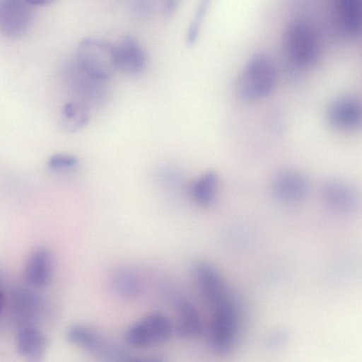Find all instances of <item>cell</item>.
<instances>
[{
    "mask_svg": "<svg viewBox=\"0 0 362 362\" xmlns=\"http://www.w3.org/2000/svg\"><path fill=\"white\" fill-rule=\"evenodd\" d=\"M276 78V67L271 59L262 53L255 54L239 73L236 93L246 102L264 98L273 91Z\"/></svg>",
    "mask_w": 362,
    "mask_h": 362,
    "instance_id": "obj_1",
    "label": "cell"
},
{
    "mask_svg": "<svg viewBox=\"0 0 362 362\" xmlns=\"http://www.w3.org/2000/svg\"><path fill=\"white\" fill-rule=\"evenodd\" d=\"M283 48L290 66L302 70L315 65L320 55V45L314 29L306 22L288 25L283 36Z\"/></svg>",
    "mask_w": 362,
    "mask_h": 362,
    "instance_id": "obj_2",
    "label": "cell"
},
{
    "mask_svg": "<svg viewBox=\"0 0 362 362\" xmlns=\"http://www.w3.org/2000/svg\"><path fill=\"white\" fill-rule=\"evenodd\" d=\"M66 338L70 344L104 361L131 360L132 354L126 348L88 325H71L66 331Z\"/></svg>",
    "mask_w": 362,
    "mask_h": 362,
    "instance_id": "obj_3",
    "label": "cell"
},
{
    "mask_svg": "<svg viewBox=\"0 0 362 362\" xmlns=\"http://www.w3.org/2000/svg\"><path fill=\"white\" fill-rule=\"evenodd\" d=\"M76 64L95 78L108 81L116 71L113 44L95 37H86L78 45Z\"/></svg>",
    "mask_w": 362,
    "mask_h": 362,
    "instance_id": "obj_4",
    "label": "cell"
},
{
    "mask_svg": "<svg viewBox=\"0 0 362 362\" xmlns=\"http://www.w3.org/2000/svg\"><path fill=\"white\" fill-rule=\"evenodd\" d=\"M173 331V324L168 316L153 313L128 327L124 332V341L134 348H148L166 343Z\"/></svg>",
    "mask_w": 362,
    "mask_h": 362,
    "instance_id": "obj_5",
    "label": "cell"
},
{
    "mask_svg": "<svg viewBox=\"0 0 362 362\" xmlns=\"http://www.w3.org/2000/svg\"><path fill=\"white\" fill-rule=\"evenodd\" d=\"M271 187L272 194L278 202L285 205H296L307 197L309 181L300 170L285 168L274 176Z\"/></svg>",
    "mask_w": 362,
    "mask_h": 362,
    "instance_id": "obj_6",
    "label": "cell"
},
{
    "mask_svg": "<svg viewBox=\"0 0 362 362\" xmlns=\"http://www.w3.org/2000/svg\"><path fill=\"white\" fill-rule=\"evenodd\" d=\"M33 6L26 0H0V34L7 38L23 36L33 20Z\"/></svg>",
    "mask_w": 362,
    "mask_h": 362,
    "instance_id": "obj_7",
    "label": "cell"
},
{
    "mask_svg": "<svg viewBox=\"0 0 362 362\" xmlns=\"http://www.w3.org/2000/svg\"><path fill=\"white\" fill-rule=\"evenodd\" d=\"M330 12L334 27L341 36L354 39L360 35L362 0H330Z\"/></svg>",
    "mask_w": 362,
    "mask_h": 362,
    "instance_id": "obj_8",
    "label": "cell"
},
{
    "mask_svg": "<svg viewBox=\"0 0 362 362\" xmlns=\"http://www.w3.org/2000/svg\"><path fill=\"white\" fill-rule=\"evenodd\" d=\"M114 59L116 70L128 75H139L146 68L147 54L132 35L123 36L117 43L113 44Z\"/></svg>",
    "mask_w": 362,
    "mask_h": 362,
    "instance_id": "obj_9",
    "label": "cell"
},
{
    "mask_svg": "<svg viewBox=\"0 0 362 362\" xmlns=\"http://www.w3.org/2000/svg\"><path fill=\"white\" fill-rule=\"evenodd\" d=\"M326 119L334 129L353 131L359 128L362 122L360 101L352 95H342L333 100L326 110Z\"/></svg>",
    "mask_w": 362,
    "mask_h": 362,
    "instance_id": "obj_10",
    "label": "cell"
},
{
    "mask_svg": "<svg viewBox=\"0 0 362 362\" xmlns=\"http://www.w3.org/2000/svg\"><path fill=\"white\" fill-rule=\"evenodd\" d=\"M322 197L325 206L335 214H351L358 206V198L355 190L341 180L334 179L325 182Z\"/></svg>",
    "mask_w": 362,
    "mask_h": 362,
    "instance_id": "obj_11",
    "label": "cell"
},
{
    "mask_svg": "<svg viewBox=\"0 0 362 362\" xmlns=\"http://www.w3.org/2000/svg\"><path fill=\"white\" fill-rule=\"evenodd\" d=\"M107 284L112 296L126 301L140 298L144 291L142 276L137 271L129 267L114 269L110 274Z\"/></svg>",
    "mask_w": 362,
    "mask_h": 362,
    "instance_id": "obj_12",
    "label": "cell"
},
{
    "mask_svg": "<svg viewBox=\"0 0 362 362\" xmlns=\"http://www.w3.org/2000/svg\"><path fill=\"white\" fill-rule=\"evenodd\" d=\"M55 270L54 258L51 251L38 247L28 257L24 269L25 280L32 286L45 287L52 281Z\"/></svg>",
    "mask_w": 362,
    "mask_h": 362,
    "instance_id": "obj_13",
    "label": "cell"
},
{
    "mask_svg": "<svg viewBox=\"0 0 362 362\" xmlns=\"http://www.w3.org/2000/svg\"><path fill=\"white\" fill-rule=\"evenodd\" d=\"M176 322L174 330L184 339H194L200 337L204 330L202 316L198 308L190 300L178 298L174 303Z\"/></svg>",
    "mask_w": 362,
    "mask_h": 362,
    "instance_id": "obj_14",
    "label": "cell"
},
{
    "mask_svg": "<svg viewBox=\"0 0 362 362\" xmlns=\"http://www.w3.org/2000/svg\"><path fill=\"white\" fill-rule=\"evenodd\" d=\"M49 344V338L37 328L27 327L17 334L16 346L18 353L31 361H39L45 356Z\"/></svg>",
    "mask_w": 362,
    "mask_h": 362,
    "instance_id": "obj_15",
    "label": "cell"
},
{
    "mask_svg": "<svg viewBox=\"0 0 362 362\" xmlns=\"http://www.w3.org/2000/svg\"><path fill=\"white\" fill-rule=\"evenodd\" d=\"M218 185L217 174L212 170L206 171L191 185V196L197 204L209 206L216 199Z\"/></svg>",
    "mask_w": 362,
    "mask_h": 362,
    "instance_id": "obj_16",
    "label": "cell"
},
{
    "mask_svg": "<svg viewBox=\"0 0 362 362\" xmlns=\"http://www.w3.org/2000/svg\"><path fill=\"white\" fill-rule=\"evenodd\" d=\"M90 116V106L83 102L69 103L62 110L63 122L70 131H77L85 127Z\"/></svg>",
    "mask_w": 362,
    "mask_h": 362,
    "instance_id": "obj_17",
    "label": "cell"
},
{
    "mask_svg": "<svg viewBox=\"0 0 362 362\" xmlns=\"http://www.w3.org/2000/svg\"><path fill=\"white\" fill-rule=\"evenodd\" d=\"M213 0H199L194 13L186 33V44L192 46L197 41Z\"/></svg>",
    "mask_w": 362,
    "mask_h": 362,
    "instance_id": "obj_18",
    "label": "cell"
},
{
    "mask_svg": "<svg viewBox=\"0 0 362 362\" xmlns=\"http://www.w3.org/2000/svg\"><path fill=\"white\" fill-rule=\"evenodd\" d=\"M290 339V332L286 329L280 328L271 332L264 340L267 349L276 351L285 346Z\"/></svg>",
    "mask_w": 362,
    "mask_h": 362,
    "instance_id": "obj_19",
    "label": "cell"
},
{
    "mask_svg": "<svg viewBox=\"0 0 362 362\" xmlns=\"http://www.w3.org/2000/svg\"><path fill=\"white\" fill-rule=\"evenodd\" d=\"M78 159L69 154L57 153L51 156L48 161L49 167L54 170H67L76 167Z\"/></svg>",
    "mask_w": 362,
    "mask_h": 362,
    "instance_id": "obj_20",
    "label": "cell"
},
{
    "mask_svg": "<svg viewBox=\"0 0 362 362\" xmlns=\"http://www.w3.org/2000/svg\"><path fill=\"white\" fill-rule=\"evenodd\" d=\"M132 12L139 17H147L153 10L154 0H129Z\"/></svg>",
    "mask_w": 362,
    "mask_h": 362,
    "instance_id": "obj_21",
    "label": "cell"
},
{
    "mask_svg": "<svg viewBox=\"0 0 362 362\" xmlns=\"http://www.w3.org/2000/svg\"><path fill=\"white\" fill-rule=\"evenodd\" d=\"M181 1L182 0H160V6L164 16H172L177 11Z\"/></svg>",
    "mask_w": 362,
    "mask_h": 362,
    "instance_id": "obj_22",
    "label": "cell"
},
{
    "mask_svg": "<svg viewBox=\"0 0 362 362\" xmlns=\"http://www.w3.org/2000/svg\"><path fill=\"white\" fill-rule=\"evenodd\" d=\"M33 6H48L54 3L57 0H26Z\"/></svg>",
    "mask_w": 362,
    "mask_h": 362,
    "instance_id": "obj_23",
    "label": "cell"
},
{
    "mask_svg": "<svg viewBox=\"0 0 362 362\" xmlns=\"http://www.w3.org/2000/svg\"><path fill=\"white\" fill-rule=\"evenodd\" d=\"M5 298L4 293L0 290V315L4 306Z\"/></svg>",
    "mask_w": 362,
    "mask_h": 362,
    "instance_id": "obj_24",
    "label": "cell"
}]
</instances>
